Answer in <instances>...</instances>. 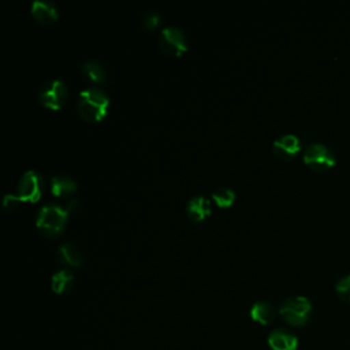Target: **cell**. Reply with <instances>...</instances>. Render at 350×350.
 Here are the masks:
<instances>
[{
  "label": "cell",
  "mask_w": 350,
  "mask_h": 350,
  "mask_svg": "<svg viewBox=\"0 0 350 350\" xmlns=\"http://www.w3.org/2000/svg\"><path fill=\"white\" fill-rule=\"evenodd\" d=\"M109 105L108 96L98 88H86L81 90L77 100L79 116L88 122H101Z\"/></svg>",
  "instance_id": "obj_1"
},
{
  "label": "cell",
  "mask_w": 350,
  "mask_h": 350,
  "mask_svg": "<svg viewBox=\"0 0 350 350\" xmlns=\"http://www.w3.org/2000/svg\"><path fill=\"white\" fill-rule=\"evenodd\" d=\"M68 217V211L59 204L48 202L37 213L36 227L45 237H57L62 234Z\"/></svg>",
  "instance_id": "obj_2"
},
{
  "label": "cell",
  "mask_w": 350,
  "mask_h": 350,
  "mask_svg": "<svg viewBox=\"0 0 350 350\" xmlns=\"http://www.w3.org/2000/svg\"><path fill=\"white\" fill-rule=\"evenodd\" d=\"M280 317L290 325H305L312 314V304L306 297L294 295L284 299L279 306Z\"/></svg>",
  "instance_id": "obj_3"
},
{
  "label": "cell",
  "mask_w": 350,
  "mask_h": 350,
  "mask_svg": "<svg viewBox=\"0 0 350 350\" xmlns=\"http://www.w3.org/2000/svg\"><path fill=\"white\" fill-rule=\"evenodd\" d=\"M304 163L319 172L332 168L336 163L334 152L324 144L313 142L304 150Z\"/></svg>",
  "instance_id": "obj_4"
},
{
  "label": "cell",
  "mask_w": 350,
  "mask_h": 350,
  "mask_svg": "<svg viewBox=\"0 0 350 350\" xmlns=\"http://www.w3.org/2000/svg\"><path fill=\"white\" fill-rule=\"evenodd\" d=\"M40 103L53 111L60 109L67 98V88L60 79H48L38 89Z\"/></svg>",
  "instance_id": "obj_5"
},
{
  "label": "cell",
  "mask_w": 350,
  "mask_h": 350,
  "mask_svg": "<svg viewBox=\"0 0 350 350\" xmlns=\"http://www.w3.org/2000/svg\"><path fill=\"white\" fill-rule=\"evenodd\" d=\"M159 45L168 56H182L187 51V41L185 33L178 26H167L160 31Z\"/></svg>",
  "instance_id": "obj_6"
},
{
  "label": "cell",
  "mask_w": 350,
  "mask_h": 350,
  "mask_svg": "<svg viewBox=\"0 0 350 350\" xmlns=\"http://www.w3.org/2000/svg\"><path fill=\"white\" fill-rule=\"evenodd\" d=\"M18 197L25 202H37L42 194V178L37 171H26L18 182Z\"/></svg>",
  "instance_id": "obj_7"
},
{
  "label": "cell",
  "mask_w": 350,
  "mask_h": 350,
  "mask_svg": "<svg viewBox=\"0 0 350 350\" xmlns=\"http://www.w3.org/2000/svg\"><path fill=\"white\" fill-rule=\"evenodd\" d=\"M272 150L279 159H293L301 150L299 138L295 134H283L273 141Z\"/></svg>",
  "instance_id": "obj_8"
},
{
  "label": "cell",
  "mask_w": 350,
  "mask_h": 350,
  "mask_svg": "<svg viewBox=\"0 0 350 350\" xmlns=\"http://www.w3.org/2000/svg\"><path fill=\"white\" fill-rule=\"evenodd\" d=\"M30 12L33 18L42 25H51L59 18L56 4L49 0H34L30 5Z\"/></svg>",
  "instance_id": "obj_9"
},
{
  "label": "cell",
  "mask_w": 350,
  "mask_h": 350,
  "mask_svg": "<svg viewBox=\"0 0 350 350\" xmlns=\"http://www.w3.org/2000/svg\"><path fill=\"white\" fill-rule=\"evenodd\" d=\"M267 340L272 350H297L298 347V338L286 328L271 331Z\"/></svg>",
  "instance_id": "obj_10"
},
{
  "label": "cell",
  "mask_w": 350,
  "mask_h": 350,
  "mask_svg": "<svg viewBox=\"0 0 350 350\" xmlns=\"http://www.w3.org/2000/svg\"><path fill=\"white\" fill-rule=\"evenodd\" d=\"M212 212L211 202L204 196H194L189 200L186 205V213L190 220L193 221H202L205 220Z\"/></svg>",
  "instance_id": "obj_11"
},
{
  "label": "cell",
  "mask_w": 350,
  "mask_h": 350,
  "mask_svg": "<svg viewBox=\"0 0 350 350\" xmlns=\"http://www.w3.org/2000/svg\"><path fill=\"white\" fill-rule=\"evenodd\" d=\"M57 260L66 267H81L83 262V254L77 245L64 242L57 249Z\"/></svg>",
  "instance_id": "obj_12"
},
{
  "label": "cell",
  "mask_w": 350,
  "mask_h": 350,
  "mask_svg": "<svg viewBox=\"0 0 350 350\" xmlns=\"http://www.w3.org/2000/svg\"><path fill=\"white\" fill-rule=\"evenodd\" d=\"M275 308L268 301H257L250 308V317L261 325H268L275 319Z\"/></svg>",
  "instance_id": "obj_13"
},
{
  "label": "cell",
  "mask_w": 350,
  "mask_h": 350,
  "mask_svg": "<svg viewBox=\"0 0 350 350\" xmlns=\"http://www.w3.org/2000/svg\"><path fill=\"white\" fill-rule=\"evenodd\" d=\"M77 190V182L67 175H55L51 179V191L59 198L70 197Z\"/></svg>",
  "instance_id": "obj_14"
},
{
  "label": "cell",
  "mask_w": 350,
  "mask_h": 350,
  "mask_svg": "<svg viewBox=\"0 0 350 350\" xmlns=\"http://www.w3.org/2000/svg\"><path fill=\"white\" fill-rule=\"evenodd\" d=\"M72 284H74V275L67 268H63L52 275L51 288L56 294L67 293L72 287Z\"/></svg>",
  "instance_id": "obj_15"
},
{
  "label": "cell",
  "mask_w": 350,
  "mask_h": 350,
  "mask_svg": "<svg viewBox=\"0 0 350 350\" xmlns=\"http://www.w3.org/2000/svg\"><path fill=\"white\" fill-rule=\"evenodd\" d=\"M81 72L94 83H103L105 81V68L97 60H88L81 66Z\"/></svg>",
  "instance_id": "obj_16"
},
{
  "label": "cell",
  "mask_w": 350,
  "mask_h": 350,
  "mask_svg": "<svg viewBox=\"0 0 350 350\" xmlns=\"http://www.w3.org/2000/svg\"><path fill=\"white\" fill-rule=\"evenodd\" d=\"M212 198L220 208H228L235 201V191L230 187H217L212 193Z\"/></svg>",
  "instance_id": "obj_17"
},
{
  "label": "cell",
  "mask_w": 350,
  "mask_h": 350,
  "mask_svg": "<svg viewBox=\"0 0 350 350\" xmlns=\"http://www.w3.org/2000/svg\"><path fill=\"white\" fill-rule=\"evenodd\" d=\"M141 21H142V26L145 29L153 30V29H156L161 23L163 15L160 12H157V11H146V12L142 14Z\"/></svg>",
  "instance_id": "obj_18"
},
{
  "label": "cell",
  "mask_w": 350,
  "mask_h": 350,
  "mask_svg": "<svg viewBox=\"0 0 350 350\" xmlns=\"http://www.w3.org/2000/svg\"><path fill=\"white\" fill-rule=\"evenodd\" d=\"M335 290H336V294L340 299L346 301V302H350V273L340 278L335 286Z\"/></svg>",
  "instance_id": "obj_19"
},
{
  "label": "cell",
  "mask_w": 350,
  "mask_h": 350,
  "mask_svg": "<svg viewBox=\"0 0 350 350\" xmlns=\"http://www.w3.org/2000/svg\"><path fill=\"white\" fill-rule=\"evenodd\" d=\"M21 202L19 197L18 196H14V194H5L4 196V200H3V208L10 211V209H14L18 204Z\"/></svg>",
  "instance_id": "obj_20"
},
{
  "label": "cell",
  "mask_w": 350,
  "mask_h": 350,
  "mask_svg": "<svg viewBox=\"0 0 350 350\" xmlns=\"http://www.w3.org/2000/svg\"><path fill=\"white\" fill-rule=\"evenodd\" d=\"M66 209L68 211V213H71V212H77V211L79 209V201H78L77 198L71 200V201L68 202V205H67V208H66Z\"/></svg>",
  "instance_id": "obj_21"
}]
</instances>
